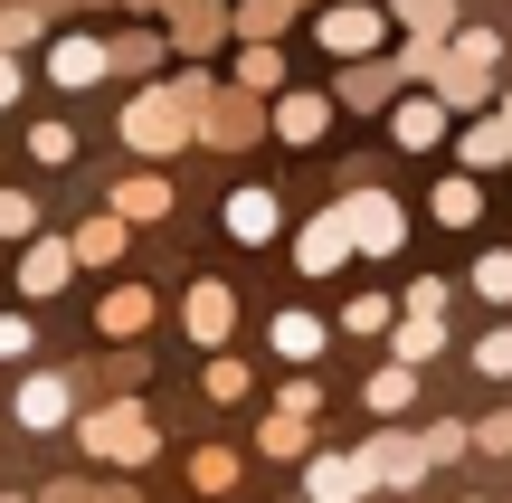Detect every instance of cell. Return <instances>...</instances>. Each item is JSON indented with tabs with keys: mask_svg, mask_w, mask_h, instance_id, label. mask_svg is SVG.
<instances>
[{
	"mask_svg": "<svg viewBox=\"0 0 512 503\" xmlns=\"http://www.w3.org/2000/svg\"><path fill=\"white\" fill-rule=\"evenodd\" d=\"M200 143V95L171 76V86H133L124 105V152H143V162H171V152Z\"/></svg>",
	"mask_w": 512,
	"mask_h": 503,
	"instance_id": "obj_1",
	"label": "cell"
},
{
	"mask_svg": "<svg viewBox=\"0 0 512 503\" xmlns=\"http://www.w3.org/2000/svg\"><path fill=\"white\" fill-rule=\"evenodd\" d=\"M76 437H86V456H95V466H124V475L162 456V418H152L143 399H124V390H114V399H86Z\"/></svg>",
	"mask_w": 512,
	"mask_h": 503,
	"instance_id": "obj_2",
	"label": "cell"
},
{
	"mask_svg": "<svg viewBox=\"0 0 512 503\" xmlns=\"http://www.w3.org/2000/svg\"><path fill=\"white\" fill-rule=\"evenodd\" d=\"M342 219H351V257H370V266H389L408 247V209L389 190H342Z\"/></svg>",
	"mask_w": 512,
	"mask_h": 503,
	"instance_id": "obj_3",
	"label": "cell"
},
{
	"mask_svg": "<svg viewBox=\"0 0 512 503\" xmlns=\"http://www.w3.org/2000/svg\"><path fill=\"white\" fill-rule=\"evenodd\" d=\"M332 114H342V95H323V86H275L266 95V133H275V143H294V152L323 143Z\"/></svg>",
	"mask_w": 512,
	"mask_h": 503,
	"instance_id": "obj_4",
	"label": "cell"
},
{
	"mask_svg": "<svg viewBox=\"0 0 512 503\" xmlns=\"http://www.w3.org/2000/svg\"><path fill=\"white\" fill-rule=\"evenodd\" d=\"M67 276H76V238H48V228H29V238H19V257H10V285H19V304H48V295H67Z\"/></svg>",
	"mask_w": 512,
	"mask_h": 503,
	"instance_id": "obj_5",
	"label": "cell"
},
{
	"mask_svg": "<svg viewBox=\"0 0 512 503\" xmlns=\"http://www.w3.org/2000/svg\"><path fill=\"white\" fill-rule=\"evenodd\" d=\"M200 143H209V152L266 143V95H256V86H219V95L200 105Z\"/></svg>",
	"mask_w": 512,
	"mask_h": 503,
	"instance_id": "obj_6",
	"label": "cell"
},
{
	"mask_svg": "<svg viewBox=\"0 0 512 503\" xmlns=\"http://www.w3.org/2000/svg\"><path fill=\"white\" fill-rule=\"evenodd\" d=\"M427 86H437L456 114H484V105L503 95V57H475V48H456V38H446V57H437V76H427Z\"/></svg>",
	"mask_w": 512,
	"mask_h": 503,
	"instance_id": "obj_7",
	"label": "cell"
},
{
	"mask_svg": "<svg viewBox=\"0 0 512 503\" xmlns=\"http://www.w3.org/2000/svg\"><path fill=\"white\" fill-rule=\"evenodd\" d=\"M446 133H456V105H446L437 86H399L389 95V143L399 152H437Z\"/></svg>",
	"mask_w": 512,
	"mask_h": 503,
	"instance_id": "obj_8",
	"label": "cell"
},
{
	"mask_svg": "<svg viewBox=\"0 0 512 503\" xmlns=\"http://www.w3.org/2000/svg\"><path fill=\"white\" fill-rule=\"evenodd\" d=\"M380 38H389V10H370V0L313 10V48H323V57H380Z\"/></svg>",
	"mask_w": 512,
	"mask_h": 503,
	"instance_id": "obj_9",
	"label": "cell"
},
{
	"mask_svg": "<svg viewBox=\"0 0 512 503\" xmlns=\"http://www.w3.org/2000/svg\"><path fill=\"white\" fill-rule=\"evenodd\" d=\"M181 333L200 342V352H228V342H238V285H228V276H200L181 295Z\"/></svg>",
	"mask_w": 512,
	"mask_h": 503,
	"instance_id": "obj_10",
	"label": "cell"
},
{
	"mask_svg": "<svg viewBox=\"0 0 512 503\" xmlns=\"http://www.w3.org/2000/svg\"><path fill=\"white\" fill-rule=\"evenodd\" d=\"M361 466H370V485H380V494H418L427 485V437H399V418H389V428L361 447Z\"/></svg>",
	"mask_w": 512,
	"mask_h": 503,
	"instance_id": "obj_11",
	"label": "cell"
},
{
	"mask_svg": "<svg viewBox=\"0 0 512 503\" xmlns=\"http://www.w3.org/2000/svg\"><path fill=\"white\" fill-rule=\"evenodd\" d=\"M342 266H351V219H342V200H332L323 219H304V228H294V276H313V285H323V276H342Z\"/></svg>",
	"mask_w": 512,
	"mask_h": 503,
	"instance_id": "obj_12",
	"label": "cell"
},
{
	"mask_svg": "<svg viewBox=\"0 0 512 503\" xmlns=\"http://www.w3.org/2000/svg\"><path fill=\"white\" fill-rule=\"evenodd\" d=\"M10 418H19V428H38V437H48V428H76V380L67 371H29V380H19V399H10Z\"/></svg>",
	"mask_w": 512,
	"mask_h": 503,
	"instance_id": "obj_13",
	"label": "cell"
},
{
	"mask_svg": "<svg viewBox=\"0 0 512 503\" xmlns=\"http://www.w3.org/2000/svg\"><path fill=\"white\" fill-rule=\"evenodd\" d=\"M219 228L238 247H266V238H285V200H275V190H228V200H219Z\"/></svg>",
	"mask_w": 512,
	"mask_h": 503,
	"instance_id": "obj_14",
	"label": "cell"
},
{
	"mask_svg": "<svg viewBox=\"0 0 512 503\" xmlns=\"http://www.w3.org/2000/svg\"><path fill=\"white\" fill-rule=\"evenodd\" d=\"M446 143H456V162H465V171H512V124H503L494 105H484V114H465Z\"/></svg>",
	"mask_w": 512,
	"mask_h": 503,
	"instance_id": "obj_15",
	"label": "cell"
},
{
	"mask_svg": "<svg viewBox=\"0 0 512 503\" xmlns=\"http://www.w3.org/2000/svg\"><path fill=\"white\" fill-rule=\"evenodd\" d=\"M304 494H313V503H361V494H380V485H370L361 447H351V456H323V447H313V456H304Z\"/></svg>",
	"mask_w": 512,
	"mask_h": 503,
	"instance_id": "obj_16",
	"label": "cell"
},
{
	"mask_svg": "<svg viewBox=\"0 0 512 503\" xmlns=\"http://www.w3.org/2000/svg\"><path fill=\"white\" fill-rule=\"evenodd\" d=\"M48 76H57L67 95H86L95 76H114V38H86V29H76V38H57V48H48Z\"/></svg>",
	"mask_w": 512,
	"mask_h": 503,
	"instance_id": "obj_17",
	"label": "cell"
},
{
	"mask_svg": "<svg viewBox=\"0 0 512 503\" xmlns=\"http://www.w3.org/2000/svg\"><path fill=\"white\" fill-rule=\"evenodd\" d=\"M152 323H162V295H152V285H114V295L95 304V333L105 342H133V333H152Z\"/></svg>",
	"mask_w": 512,
	"mask_h": 503,
	"instance_id": "obj_18",
	"label": "cell"
},
{
	"mask_svg": "<svg viewBox=\"0 0 512 503\" xmlns=\"http://www.w3.org/2000/svg\"><path fill=\"white\" fill-rule=\"evenodd\" d=\"M361 409H370V418H408V409H418V361H399V352H389L380 371L361 380Z\"/></svg>",
	"mask_w": 512,
	"mask_h": 503,
	"instance_id": "obj_19",
	"label": "cell"
},
{
	"mask_svg": "<svg viewBox=\"0 0 512 503\" xmlns=\"http://www.w3.org/2000/svg\"><path fill=\"white\" fill-rule=\"evenodd\" d=\"M171 200H181V190H171V171H124V181H114V209H124L133 228H152V219H171Z\"/></svg>",
	"mask_w": 512,
	"mask_h": 503,
	"instance_id": "obj_20",
	"label": "cell"
},
{
	"mask_svg": "<svg viewBox=\"0 0 512 503\" xmlns=\"http://www.w3.org/2000/svg\"><path fill=\"white\" fill-rule=\"evenodd\" d=\"M266 342H275V361H294V371H304V361H323L332 323H323V314H304V304H285V314L266 323Z\"/></svg>",
	"mask_w": 512,
	"mask_h": 503,
	"instance_id": "obj_21",
	"label": "cell"
},
{
	"mask_svg": "<svg viewBox=\"0 0 512 503\" xmlns=\"http://www.w3.org/2000/svg\"><path fill=\"white\" fill-rule=\"evenodd\" d=\"M124 247H133V219H124V209H86V219H76V266H114V257H124Z\"/></svg>",
	"mask_w": 512,
	"mask_h": 503,
	"instance_id": "obj_22",
	"label": "cell"
},
{
	"mask_svg": "<svg viewBox=\"0 0 512 503\" xmlns=\"http://www.w3.org/2000/svg\"><path fill=\"white\" fill-rule=\"evenodd\" d=\"M446 342H456V333H446V314H427V304H408V314L389 323V352H399V361H418V371L446 352Z\"/></svg>",
	"mask_w": 512,
	"mask_h": 503,
	"instance_id": "obj_23",
	"label": "cell"
},
{
	"mask_svg": "<svg viewBox=\"0 0 512 503\" xmlns=\"http://www.w3.org/2000/svg\"><path fill=\"white\" fill-rule=\"evenodd\" d=\"M399 86H408L399 57H389V67H380V57H342V86H332V95H342V105H389Z\"/></svg>",
	"mask_w": 512,
	"mask_h": 503,
	"instance_id": "obj_24",
	"label": "cell"
},
{
	"mask_svg": "<svg viewBox=\"0 0 512 503\" xmlns=\"http://www.w3.org/2000/svg\"><path fill=\"white\" fill-rule=\"evenodd\" d=\"M427 219H437V228H475V219H484V181L456 162V171L437 181V200H427Z\"/></svg>",
	"mask_w": 512,
	"mask_h": 503,
	"instance_id": "obj_25",
	"label": "cell"
},
{
	"mask_svg": "<svg viewBox=\"0 0 512 503\" xmlns=\"http://www.w3.org/2000/svg\"><path fill=\"white\" fill-rule=\"evenodd\" d=\"M256 456H275V466H285V456H313V418L266 409V418H256Z\"/></svg>",
	"mask_w": 512,
	"mask_h": 503,
	"instance_id": "obj_26",
	"label": "cell"
},
{
	"mask_svg": "<svg viewBox=\"0 0 512 503\" xmlns=\"http://www.w3.org/2000/svg\"><path fill=\"white\" fill-rule=\"evenodd\" d=\"M200 390L219 399V409H247V399H256V371H247L238 352H209V361H200Z\"/></svg>",
	"mask_w": 512,
	"mask_h": 503,
	"instance_id": "obj_27",
	"label": "cell"
},
{
	"mask_svg": "<svg viewBox=\"0 0 512 503\" xmlns=\"http://www.w3.org/2000/svg\"><path fill=\"white\" fill-rule=\"evenodd\" d=\"M389 29L399 38H446L456 29V0H389Z\"/></svg>",
	"mask_w": 512,
	"mask_h": 503,
	"instance_id": "obj_28",
	"label": "cell"
},
{
	"mask_svg": "<svg viewBox=\"0 0 512 503\" xmlns=\"http://www.w3.org/2000/svg\"><path fill=\"white\" fill-rule=\"evenodd\" d=\"M238 86H256V95L285 86V48H275V38H247V48H238Z\"/></svg>",
	"mask_w": 512,
	"mask_h": 503,
	"instance_id": "obj_29",
	"label": "cell"
},
{
	"mask_svg": "<svg viewBox=\"0 0 512 503\" xmlns=\"http://www.w3.org/2000/svg\"><path fill=\"white\" fill-rule=\"evenodd\" d=\"M29 162H38V171H67V162H76V124L38 114V124H29Z\"/></svg>",
	"mask_w": 512,
	"mask_h": 503,
	"instance_id": "obj_30",
	"label": "cell"
},
{
	"mask_svg": "<svg viewBox=\"0 0 512 503\" xmlns=\"http://www.w3.org/2000/svg\"><path fill=\"white\" fill-rule=\"evenodd\" d=\"M304 0H238V38H285V19Z\"/></svg>",
	"mask_w": 512,
	"mask_h": 503,
	"instance_id": "obj_31",
	"label": "cell"
},
{
	"mask_svg": "<svg viewBox=\"0 0 512 503\" xmlns=\"http://www.w3.org/2000/svg\"><path fill=\"white\" fill-rule=\"evenodd\" d=\"M190 485H200V494H228V485H238V447H200V456H190Z\"/></svg>",
	"mask_w": 512,
	"mask_h": 503,
	"instance_id": "obj_32",
	"label": "cell"
},
{
	"mask_svg": "<svg viewBox=\"0 0 512 503\" xmlns=\"http://www.w3.org/2000/svg\"><path fill=\"white\" fill-rule=\"evenodd\" d=\"M475 371L484 380H512V323H484V333H475Z\"/></svg>",
	"mask_w": 512,
	"mask_h": 503,
	"instance_id": "obj_33",
	"label": "cell"
},
{
	"mask_svg": "<svg viewBox=\"0 0 512 503\" xmlns=\"http://www.w3.org/2000/svg\"><path fill=\"white\" fill-rule=\"evenodd\" d=\"M475 295L484 304H512V247H484V257H475Z\"/></svg>",
	"mask_w": 512,
	"mask_h": 503,
	"instance_id": "obj_34",
	"label": "cell"
},
{
	"mask_svg": "<svg viewBox=\"0 0 512 503\" xmlns=\"http://www.w3.org/2000/svg\"><path fill=\"white\" fill-rule=\"evenodd\" d=\"M389 323H399V314H389V295H351V304H342V333H361V342L389 333Z\"/></svg>",
	"mask_w": 512,
	"mask_h": 503,
	"instance_id": "obj_35",
	"label": "cell"
},
{
	"mask_svg": "<svg viewBox=\"0 0 512 503\" xmlns=\"http://www.w3.org/2000/svg\"><path fill=\"white\" fill-rule=\"evenodd\" d=\"M38 352V323H29V304H10L0 314V361H29Z\"/></svg>",
	"mask_w": 512,
	"mask_h": 503,
	"instance_id": "obj_36",
	"label": "cell"
},
{
	"mask_svg": "<svg viewBox=\"0 0 512 503\" xmlns=\"http://www.w3.org/2000/svg\"><path fill=\"white\" fill-rule=\"evenodd\" d=\"M114 67H133V76L162 67V38H152V29H124V38H114Z\"/></svg>",
	"mask_w": 512,
	"mask_h": 503,
	"instance_id": "obj_37",
	"label": "cell"
},
{
	"mask_svg": "<svg viewBox=\"0 0 512 503\" xmlns=\"http://www.w3.org/2000/svg\"><path fill=\"white\" fill-rule=\"evenodd\" d=\"M29 228H38V200H29V190H0V238H29Z\"/></svg>",
	"mask_w": 512,
	"mask_h": 503,
	"instance_id": "obj_38",
	"label": "cell"
},
{
	"mask_svg": "<svg viewBox=\"0 0 512 503\" xmlns=\"http://www.w3.org/2000/svg\"><path fill=\"white\" fill-rule=\"evenodd\" d=\"M475 447H484V456H512V409H484V418H475Z\"/></svg>",
	"mask_w": 512,
	"mask_h": 503,
	"instance_id": "obj_39",
	"label": "cell"
},
{
	"mask_svg": "<svg viewBox=\"0 0 512 503\" xmlns=\"http://www.w3.org/2000/svg\"><path fill=\"white\" fill-rule=\"evenodd\" d=\"M275 409H294V418H323V380H285V390H275Z\"/></svg>",
	"mask_w": 512,
	"mask_h": 503,
	"instance_id": "obj_40",
	"label": "cell"
},
{
	"mask_svg": "<svg viewBox=\"0 0 512 503\" xmlns=\"http://www.w3.org/2000/svg\"><path fill=\"white\" fill-rule=\"evenodd\" d=\"M475 447V428H456V418H446V428H427V466H446V456H465Z\"/></svg>",
	"mask_w": 512,
	"mask_h": 503,
	"instance_id": "obj_41",
	"label": "cell"
},
{
	"mask_svg": "<svg viewBox=\"0 0 512 503\" xmlns=\"http://www.w3.org/2000/svg\"><path fill=\"white\" fill-rule=\"evenodd\" d=\"M48 503H133L124 485H48Z\"/></svg>",
	"mask_w": 512,
	"mask_h": 503,
	"instance_id": "obj_42",
	"label": "cell"
},
{
	"mask_svg": "<svg viewBox=\"0 0 512 503\" xmlns=\"http://www.w3.org/2000/svg\"><path fill=\"white\" fill-rule=\"evenodd\" d=\"M38 38V10H0V48H29Z\"/></svg>",
	"mask_w": 512,
	"mask_h": 503,
	"instance_id": "obj_43",
	"label": "cell"
},
{
	"mask_svg": "<svg viewBox=\"0 0 512 503\" xmlns=\"http://www.w3.org/2000/svg\"><path fill=\"white\" fill-rule=\"evenodd\" d=\"M19 105V48H0V114Z\"/></svg>",
	"mask_w": 512,
	"mask_h": 503,
	"instance_id": "obj_44",
	"label": "cell"
},
{
	"mask_svg": "<svg viewBox=\"0 0 512 503\" xmlns=\"http://www.w3.org/2000/svg\"><path fill=\"white\" fill-rule=\"evenodd\" d=\"M494 114H503V124H512V86H503V95H494Z\"/></svg>",
	"mask_w": 512,
	"mask_h": 503,
	"instance_id": "obj_45",
	"label": "cell"
},
{
	"mask_svg": "<svg viewBox=\"0 0 512 503\" xmlns=\"http://www.w3.org/2000/svg\"><path fill=\"white\" fill-rule=\"evenodd\" d=\"M0 266H10V238H0Z\"/></svg>",
	"mask_w": 512,
	"mask_h": 503,
	"instance_id": "obj_46",
	"label": "cell"
},
{
	"mask_svg": "<svg viewBox=\"0 0 512 503\" xmlns=\"http://www.w3.org/2000/svg\"><path fill=\"white\" fill-rule=\"evenodd\" d=\"M0 503H19V494H0Z\"/></svg>",
	"mask_w": 512,
	"mask_h": 503,
	"instance_id": "obj_47",
	"label": "cell"
},
{
	"mask_svg": "<svg viewBox=\"0 0 512 503\" xmlns=\"http://www.w3.org/2000/svg\"><path fill=\"white\" fill-rule=\"evenodd\" d=\"M465 503H475V494H465Z\"/></svg>",
	"mask_w": 512,
	"mask_h": 503,
	"instance_id": "obj_48",
	"label": "cell"
}]
</instances>
